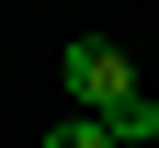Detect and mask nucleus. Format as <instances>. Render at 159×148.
Masks as SVG:
<instances>
[{
	"label": "nucleus",
	"mask_w": 159,
	"mask_h": 148,
	"mask_svg": "<svg viewBox=\"0 0 159 148\" xmlns=\"http://www.w3.org/2000/svg\"><path fill=\"white\" fill-rule=\"evenodd\" d=\"M46 148H114V125H91V114H68V125H46Z\"/></svg>",
	"instance_id": "nucleus-2"
},
{
	"label": "nucleus",
	"mask_w": 159,
	"mask_h": 148,
	"mask_svg": "<svg viewBox=\"0 0 159 148\" xmlns=\"http://www.w3.org/2000/svg\"><path fill=\"white\" fill-rule=\"evenodd\" d=\"M125 148H159V91L136 103V125H125Z\"/></svg>",
	"instance_id": "nucleus-3"
},
{
	"label": "nucleus",
	"mask_w": 159,
	"mask_h": 148,
	"mask_svg": "<svg viewBox=\"0 0 159 148\" xmlns=\"http://www.w3.org/2000/svg\"><path fill=\"white\" fill-rule=\"evenodd\" d=\"M57 80H68V114L114 125V137H125V125H136V103H148V80H136V69H125V46H102V34H68Z\"/></svg>",
	"instance_id": "nucleus-1"
},
{
	"label": "nucleus",
	"mask_w": 159,
	"mask_h": 148,
	"mask_svg": "<svg viewBox=\"0 0 159 148\" xmlns=\"http://www.w3.org/2000/svg\"><path fill=\"white\" fill-rule=\"evenodd\" d=\"M114 148H125V137H114Z\"/></svg>",
	"instance_id": "nucleus-4"
}]
</instances>
